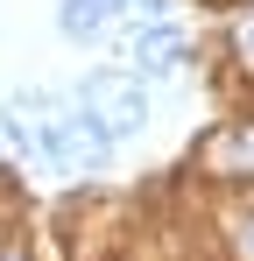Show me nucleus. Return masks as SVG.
Masks as SVG:
<instances>
[{"label":"nucleus","mask_w":254,"mask_h":261,"mask_svg":"<svg viewBox=\"0 0 254 261\" xmlns=\"http://www.w3.org/2000/svg\"><path fill=\"white\" fill-rule=\"evenodd\" d=\"M0 134H7V148L21 155V163H42V170L57 176H78V170H99L106 163V134L92 127V113H85L78 99H7V113H0Z\"/></svg>","instance_id":"1"},{"label":"nucleus","mask_w":254,"mask_h":261,"mask_svg":"<svg viewBox=\"0 0 254 261\" xmlns=\"http://www.w3.org/2000/svg\"><path fill=\"white\" fill-rule=\"evenodd\" d=\"M78 106L92 113V127L106 134V141H127V134H141V120H148V99H141V85H134V78H120V71L85 78V85H78Z\"/></svg>","instance_id":"2"},{"label":"nucleus","mask_w":254,"mask_h":261,"mask_svg":"<svg viewBox=\"0 0 254 261\" xmlns=\"http://www.w3.org/2000/svg\"><path fill=\"white\" fill-rule=\"evenodd\" d=\"M205 163H212L219 176H254V127H226V134H212Z\"/></svg>","instance_id":"3"},{"label":"nucleus","mask_w":254,"mask_h":261,"mask_svg":"<svg viewBox=\"0 0 254 261\" xmlns=\"http://www.w3.org/2000/svg\"><path fill=\"white\" fill-rule=\"evenodd\" d=\"M113 7H120V0H64V29H71V36H99V29L113 21Z\"/></svg>","instance_id":"4"},{"label":"nucleus","mask_w":254,"mask_h":261,"mask_svg":"<svg viewBox=\"0 0 254 261\" xmlns=\"http://www.w3.org/2000/svg\"><path fill=\"white\" fill-rule=\"evenodd\" d=\"M169 57H176V29H163V21H156V29L141 36V64H148V71H176Z\"/></svg>","instance_id":"5"},{"label":"nucleus","mask_w":254,"mask_h":261,"mask_svg":"<svg viewBox=\"0 0 254 261\" xmlns=\"http://www.w3.org/2000/svg\"><path fill=\"white\" fill-rule=\"evenodd\" d=\"M240 261H254V219L240 226Z\"/></svg>","instance_id":"6"},{"label":"nucleus","mask_w":254,"mask_h":261,"mask_svg":"<svg viewBox=\"0 0 254 261\" xmlns=\"http://www.w3.org/2000/svg\"><path fill=\"white\" fill-rule=\"evenodd\" d=\"M0 261H21V254H0Z\"/></svg>","instance_id":"7"}]
</instances>
